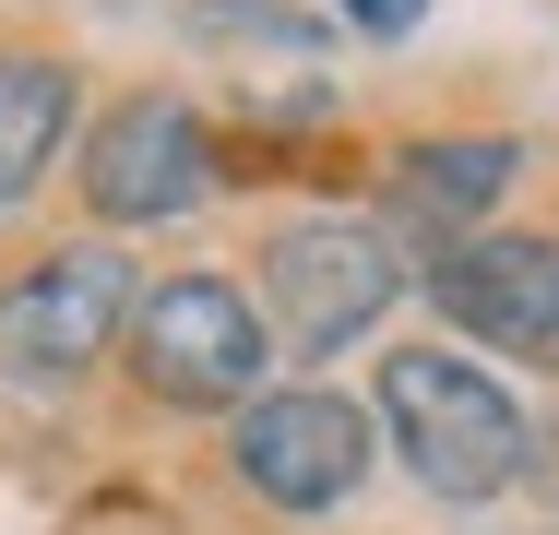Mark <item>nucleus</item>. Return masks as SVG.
Masks as SVG:
<instances>
[{"instance_id": "obj_2", "label": "nucleus", "mask_w": 559, "mask_h": 535, "mask_svg": "<svg viewBox=\"0 0 559 535\" xmlns=\"http://www.w3.org/2000/svg\"><path fill=\"white\" fill-rule=\"evenodd\" d=\"M131 381L179 417H215V405H250L262 369H274V321L250 310L215 274H179V286H143L131 298Z\"/></svg>"}, {"instance_id": "obj_8", "label": "nucleus", "mask_w": 559, "mask_h": 535, "mask_svg": "<svg viewBox=\"0 0 559 535\" xmlns=\"http://www.w3.org/2000/svg\"><path fill=\"white\" fill-rule=\"evenodd\" d=\"M60 143H72V60L12 48V60H0V203H24Z\"/></svg>"}, {"instance_id": "obj_10", "label": "nucleus", "mask_w": 559, "mask_h": 535, "mask_svg": "<svg viewBox=\"0 0 559 535\" xmlns=\"http://www.w3.org/2000/svg\"><path fill=\"white\" fill-rule=\"evenodd\" d=\"M191 24L203 36H250V48H286V60H322V24L310 12H274V0H203Z\"/></svg>"}, {"instance_id": "obj_11", "label": "nucleus", "mask_w": 559, "mask_h": 535, "mask_svg": "<svg viewBox=\"0 0 559 535\" xmlns=\"http://www.w3.org/2000/svg\"><path fill=\"white\" fill-rule=\"evenodd\" d=\"M345 24H357V36H417V12H429V0H334Z\"/></svg>"}, {"instance_id": "obj_7", "label": "nucleus", "mask_w": 559, "mask_h": 535, "mask_svg": "<svg viewBox=\"0 0 559 535\" xmlns=\"http://www.w3.org/2000/svg\"><path fill=\"white\" fill-rule=\"evenodd\" d=\"M429 298H441V321L476 333V345L559 357V238H524V226L452 238L441 262H429Z\"/></svg>"}, {"instance_id": "obj_1", "label": "nucleus", "mask_w": 559, "mask_h": 535, "mask_svg": "<svg viewBox=\"0 0 559 535\" xmlns=\"http://www.w3.org/2000/svg\"><path fill=\"white\" fill-rule=\"evenodd\" d=\"M381 428H393V452H405V476L429 500H500L524 476V452H536L524 405L488 369L441 357V345H393L381 357Z\"/></svg>"}, {"instance_id": "obj_4", "label": "nucleus", "mask_w": 559, "mask_h": 535, "mask_svg": "<svg viewBox=\"0 0 559 535\" xmlns=\"http://www.w3.org/2000/svg\"><path fill=\"white\" fill-rule=\"evenodd\" d=\"M131 262L96 250V238H72V250H48L36 274H12L0 286V369H24V381H72V369H96L119 333H131Z\"/></svg>"}, {"instance_id": "obj_9", "label": "nucleus", "mask_w": 559, "mask_h": 535, "mask_svg": "<svg viewBox=\"0 0 559 535\" xmlns=\"http://www.w3.org/2000/svg\"><path fill=\"white\" fill-rule=\"evenodd\" d=\"M512 167H524V143H500V131L405 143V167H393V214H417V226H464L476 203H500V191H512Z\"/></svg>"}, {"instance_id": "obj_5", "label": "nucleus", "mask_w": 559, "mask_h": 535, "mask_svg": "<svg viewBox=\"0 0 559 535\" xmlns=\"http://www.w3.org/2000/svg\"><path fill=\"white\" fill-rule=\"evenodd\" d=\"M226 464L274 512H334V500H357V476H369V417L345 393H250Z\"/></svg>"}, {"instance_id": "obj_6", "label": "nucleus", "mask_w": 559, "mask_h": 535, "mask_svg": "<svg viewBox=\"0 0 559 535\" xmlns=\"http://www.w3.org/2000/svg\"><path fill=\"white\" fill-rule=\"evenodd\" d=\"M203 191H215V143H203V119L179 96H119L96 119L84 203L108 214V226H167V214H191Z\"/></svg>"}, {"instance_id": "obj_3", "label": "nucleus", "mask_w": 559, "mask_h": 535, "mask_svg": "<svg viewBox=\"0 0 559 535\" xmlns=\"http://www.w3.org/2000/svg\"><path fill=\"white\" fill-rule=\"evenodd\" d=\"M393 286H405L393 238H381V226H345V214H310V226H286V238L262 250V298H274V333H286L298 357L357 345L369 321L393 310Z\"/></svg>"}]
</instances>
